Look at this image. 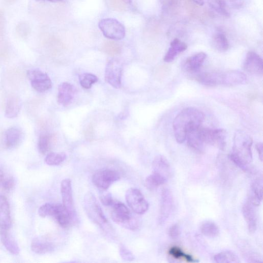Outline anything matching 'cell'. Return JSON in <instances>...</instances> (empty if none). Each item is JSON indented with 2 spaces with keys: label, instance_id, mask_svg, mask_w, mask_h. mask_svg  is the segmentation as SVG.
Instances as JSON below:
<instances>
[{
  "label": "cell",
  "instance_id": "cell-26",
  "mask_svg": "<svg viewBox=\"0 0 263 263\" xmlns=\"http://www.w3.org/2000/svg\"><path fill=\"white\" fill-rule=\"evenodd\" d=\"M32 250L38 254H44L54 250V245L51 243L35 239L33 240L31 244Z\"/></svg>",
  "mask_w": 263,
  "mask_h": 263
},
{
  "label": "cell",
  "instance_id": "cell-11",
  "mask_svg": "<svg viewBox=\"0 0 263 263\" xmlns=\"http://www.w3.org/2000/svg\"><path fill=\"white\" fill-rule=\"evenodd\" d=\"M173 197L171 191L168 189H164L161 194L159 217L160 224H164L168 220L173 211Z\"/></svg>",
  "mask_w": 263,
  "mask_h": 263
},
{
  "label": "cell",
  "instance_id": "cell-23",
  "mask_svg": "<svg viewBox=\"0 0 263 263\" xmlns=\"http://www.w3.org/2000/svg\"><path fill=\"white\" fill-rule=\"evenodd\" d=\"M152 167L153 171L159 173L167 178L170 174V166L166 158L162 155H158L155 157Z\"/></svg>",
  "mask_w": 263,
  "mask_h": 263
},
{
  "label": "cell",
  "instance_id": "cell-9",
  "mask_svg": "<svg viewBox=\"0 0 263 263\" xmlns=\"http://www.w3.org/2000/svg\"><path fill=\"white\" fill-rule=\"evenodd\" d=\"M123 65L116 59L111 60L108 63L105 70V80L112 86L119 89L122 85Z\"/></svg>",
  "mask_w": 263,
  "mask_h": 263
},
{
  "label": "cell",
  "instance_id": "cell-39",
  "mask_svg": "<svg viewBox=\"0 0 263 263\" xmlns=\"http://www.w3.org/2000/svg\"><path fill=\"white\" fill-rule=\"evenodd\" d=\"M210 6L221 15L225 17L230 16L228 11L222 5L220 0H213V1L210 3Z\"/></svg>",
  "mask_w": 263,
  "mask_h": 263
},
{
  "label": "cell",
  "instance_id": "cell-5",
  "mask_svg": "<svg viewBox=\"0 0 263 263\" xmlns=\"http://www.w3.org/2000/svg\"><path fill=\"white\" fill-rule=\"evenodd\" d=\"M99 27L103 35L110 39L121 40L123 39L126 35L125 26L114 19L107 18L100 20Z\"/></svg>",
  "mask_w": 263,
  "mask_h": 263
},
{
  "label": "cell",
  "instance_id": "cell-7",
  "mask_svg": "<svg viewBox=\"0 0 263 263\" xmlns=\"http://www.w3.org/2000/svg\"><path fill=\"white\" fill-rule=\"evenodd\" d=\"M128 206L136 214L143 215L149 209V204L141 192L137 188L129 189L126 193Z\"/></svg>",
  "mask_w": 263,
  "mask_h": 263
},
{
  "label": "cell",
  "instance_id": "cell-4",
  "mask_svg": "<svg viewBox=\"0 0 263 263\" xmlns=\"http://www.w3.org/2000/svg\"><path fill=\"white\" fill-rule=\"evenodd\" d=\"M111 218L113 221L125 228L136 230L139 224L136 219L132 217L128 207L120 201H114L112 205Z\"/></svg>",
  "mask_w": 263,
  "mask_h": 263
},
{
  "label": "cell",
  "instance_id": "cell-21",
  "mask_svg": "<svg viewBox=\"0 0 263 263\" xmlns=\"http://www.w3.org/2000/svg\"><path fill=\"white\" fill-rule=\"evenodd\" d=\"M21 108L20 99L15 95L10 96L7 100L6 107V116L9 119L16 118L20 113Z\"/></svg>",
  "mask_w": 263,
  "mask_h": 263
},
{
  "label": "cell",
  "instance_id": "cell-20",
  "mask_svg": "<svg viewBox=\"0 0 263 263\" xmlns=\"http://www.w3.org/2000/svg\"><path fill=\"white\" fill-rule=\"evenodd\" d=\"M0 237L3 245L9 252L15 255L19 254L20 248L15 239L9 233V230L1 229Z\"/></svg>",
  "mask_w": 263,
  "mask_h": 263
},
{
  "label": "cell",
  "instance_id": "cell-25",
  "mask_svg": "<svg viewBox=\"0 0 263 263\" xmlns=\"http://www.w3.org/2000/svg\"><path fill=\"white\" fill-rule=\"evenodd\" d=\"M168 178L163 175L153 171L145 179V184L150 190H154L167 182Z\"/></svg>",
  "mask_w": 263,
  "mask_h": 263
},
{
  "label": "cell",
  "instance_id": "cell-48",
  "mask_svg": "<svg viewBox=\"0 0 263 263\" xmlns=\"http://www.w3.org/2000/svg\"><path fill=\"white\" fill-rule=\"evenodd\" d=\"M5 179V173H4V171L1 169H0V187H1V185Z\"/></svg>",
  "mask_w": 263,
  "mask_h": 263
},
{
  "label": "cell",
  "instance_id": "cell-40",
  "mask_svg": "<svg viewBox=\"0 0 263 263\" xmlns=\"http://www.w3.org/2000/svg\"><path fill=\"white\" fill-rule=\"evenodd\" d=\"M100 193V200L102 204L106 206H112L114 202V200L110 193L107 192L106 190H102Z\"/></svg>",
  "mask_w": 263,
  "mask_h": 263
},
{
  "label": "cell",
  "instance_id": "cell-37",
  "mask_svg": "<svg viewBox=\"0 0 263 263\" xmlns=\"http://www.w3.org/2000/svg\"><path fill=\"white\" fill-rule=\"evenodd\" d=\"M222 5L227 9H240L246 4L247 0H220Z\"/></svg>",
  "mask_w": 263,
  "mask_h": 263
},
{
  "label": "cell",
  "instance_id": "cell-38",
  "mask_svg": "<svg viewBox=\"0 0 263 263\" xmlns=\"http://www.w3.org/2000/svg\"><path fill=\"white\" fill-rule=\"evenodd\" d=\"M106 3L108 7L113 10L118 12L126 10L127 6L123 0H106Z\"/></svg>",
  "mask_w": 263,
  "mask_h": 263
},
{
  "label": "cell",
  "instance_id": "cell-1",
  "mask_svg": "<svg viewBox=\"0 0 263 263\" xmlns=\"http://www.w3.org/2000/svg\"><path fill=\"white\" fill-rule=\"evenodd\" d=\"M253 140L246 132L238 130L235 134L232 152L229 160L238 167L246 172L251 171L250 164L252 161L251 147Z\"/></svg>",
  "mask_w": 263,
  "mask_h": 263
},
{
  "label": "cell",
  "instance_id": "cell-47",
  "mask_svg": "<svg viewBox=\"0 0 263 263\" xmlns=\"http://www.w3.org/2000/svg\"><path fill=\"white\" fill-rule=\"evenodd\" d=\"M190 1L200 7L203 6L204 4V0H190Z\"/></svg>",
  "mask_w": 263,
  "mask_h": 263
},
{
  "label": "cell",
  "instance_id": "cell-30",
  "mask_svg": "<svg viewBox=\"0 0 263 263\" xmlns=\"http://www.w3.org/2000/svg\"><path fill=\"white\" fill-rule=\"evenodd\" d=\"M214 259L218 263H239L241 260L238 255L229 250L222 251L214 256Z\"/></svg>",
  "mask_w": 263,
  "mask_h": 263
},
{
  "label": "cell",
  "instance_id": "cell-10",
  "mask_svg": "<svg viewBox=\"0 0 263 263\" xmlns=\"http://www.w3.org/2000/svg\"><path fill=\"white\" fill-rule=\"evenodd\" d=\"M27 76L32 87L38 92H45L52 87V82L48 75L39 69L29 70Z\"/></svg>",
  "mask_w": 263,
  "mask_h": 263
},
{
  "label": "cell",
  "instance_id": "cell-13",
  "mask_svg": "<svg viewBox=\"0 0 263 263\" xmlns=\"http://www.w3.org/2000/svg\"><path fill=\"white\" fill-rule=\"evenodd\" d=\"M61 193L63 204L70 213L72 219H73L76 216V212L73 198L72 182L70 179H66L62 181Z\"/></svg>",
  "mask_w": 263,
  "mask_h": 263
},
{
  "label": "cell",
  "instance_id": "cell-29",
  "mask_svg": "<svg viewBox=\"0 0 263 263\" xmlns=\"http://www.w3.org/2000/svg\"><path fill=\"white\" fill-rule=\"evenodd\" d=\"M201 233L209 238H215L220 234L218 226L211 221H206L203 222L200 227Z\"/></svg>",
  "mask_w": 263,
  "mask_h": 263
},
{
  "label": "cell",
  "instance_id": "cell-34",
  "mask_svg": "<svg viewBox=\"0 0 263 263\" xmlns=\"http://www.w3.org/2000/svg\"><path fill=\"white\" fill-rule=\"evenodd\" d=\"M51 141V137L48 134H42L39 139L38 149L40 153L45 155L49 151Z\"/></svg>",
  "mask_w": 263,
  "mask_h": 263
},
{
  "label": "cell",
  "instance_id": "cell-51",
  "mask_svg": "<svg viewBox=\"0 0 263 263\" xmlns=\"http://www.w3.org/2000/svg\"><path fill=\"white\" fill-rule=\"evenodd\" d=\"M123 1L127 4H131L132 3V0H123Z\"/></svg>",
  "mask_w": 263,
  "mask_h": 263
},
{
  "label": "cell",
  "instance_id": "cell-12",
  "mask_svg": "<svg viewBox=\"0 0 263 263\" xmlns=\"http://www.w3.org/2000/svg\"><path fill=\"white\" fill-rule=\"evenodd\" d=\"M256 207L249 198L244 203L242 207L243 215L250 233H254L257 229Z\"/></svg>",
  "mask_w": 263,
  "mask_h": 263
},
{
  "label": "cell",
  "instance_id": "cell-22",
  "mask_svg": "<svg viewBox=\"0 0 263 263\" xmlns=\"http://www.w3.org/2000/svg\"><path fill=\"white\" fill-rule=\"evenodd\" d=\"M55 218L58 223L63 228L67 227L72 219L66 208L63 204H55V211L52 216Z\"/></svg>",
  "mask_w": 263,
  "mask_h": 263
},
{
  "label": "cell",
  "instance_id": "cell-15",
  "mask_svg": "<svg viewBox=\"0 0 263 263\" xmlns=\"http://www.w3.org/2000/svg\"><path fill=\"white\" fill-rule=\"evenodd\" d=\"M76 94V88L71 83L64 82L59 87L58 102L62 106H69L73 101Z\"/></svg>",
  "mask_w": 263,
  "mask_h": 263
},
{
  "label": "cell",
  "instance_id": "cell-46",
  "mask_svg": "<svg viewBox=\"0 0 263 263\" xmlns=\"http://www.w3.org/2000/svg\"><path fill=\"white\" fill-rule=\"evenodd\" d=\"M256 149L258 153L259 159L260 161H262L263 151H262V144L261 142H258L256 144Z\"/></svg>",
  "mask_w": 263,
  "mask_h": 263
},
{
  "label": "cell",
  "instance_id": "cell-24",
  "mask_svg": "<svg viewBox=\"0 0 263 263\" xmlns=\"http://www.w3.org/2000/svg\"><path fill=\"white\" fill-rule=\"evenodd\" d=\"M199 128L188 134L186 139H187L188 145L190 148L197 152L201 153L204 150V144L201 140Z\"/></svg>",
  "mask_w": 263,
  "mask_h": 263
},
{
  "label": "cell",
  "instance_id": "cell-6",
  "mask_svg": "<svg viewBox=\"0 0 263 263\" xmlns=\"http://www.w3.org/2000/svg\"><path fill=\"white\" fill-rule=\"evenodd\" d=\"M199 132L204 144L216 145L224 150L226 144L227 132L224 129L199 128Z\"/></svg>",
  "mask_w": 263,
  "mask_h": 263
},
{
  "label": "cell",
  "instance_id": "cell-33",
  "mask_svg": "<svg viewBox=\"0 0 263 263\" xmlns=\"http://www.w3.org/2000/svg\"><path fill=\"white\" fill-rule=\"evenodd\" d=\"M102 50L109 55L115 56L121 53L122 48L119 44L115 42L108 41L103 44Z\"/></svg>",
  "mask_w": 263,
  "mask_h": 263
},
{
  "label": "cell",
  "instance_id": "cell-35",
  "mask_svg": "<svg viewBox=\"0 0 263 263\" xmlns=\"http://www.w3.org/2000/svg\"><path fill=\"white\" fill-rule=\"evenodd\" d=\"M80 83L81 86L85 89H90L93 84L97 82V77L90 73H84L79 77Z\"/></svg>",
  "mask_w": 263,
  "mask_h": 263
},
{
  "label": "cell",
  "instance_id": "cell-18",
  "mask_svg": "<svg viewBox=\"0 0 263 263\" xmlns=\"http://www.w3.org/2000/svg\"><path fill=\"white\" fill-rule=\"evenodd\" d=\"M188 48L187 45L179 39H174L171 43L170 47L165 55L164 61L166 63H171L182 52Z\"/></svg>",
  "mask_w": 263,
  "mask_h": 263
},
{
  "label": "cell",
  "instance_id": "cell-16",
  "mask_svg": "<svg viewBox=\"0 0 263 263\" xmlns=\"http://www.w3.org/2000/svg\"><path fill=\"white\" fill-rule=\"evenodd\" d=\"M12 223L9 202L5 196L0 195V228L9 230Z\"/></svg>",
  "mask_w": 263,
  "mask_h": 263
},
{
  "label": "cell",
  "instance_id": "cell-28",
  "mask_svg": "<svg viewBox=\"0 0 263 263\" xmlns=\"http://www.w3.org/2000/svg\"><path fill=\"white\" fill-rule=\"evenodd\" d=\"M212 45L217 50L223 52L226 51L229 44L226 35L222 32L216 33L212 38Z\"/></svg>",
  "mask_w": 263,
  "mask_h": 263
},
{
  "label": "cell",
  "instance_id": "cell-45",
  "mask_svg": "<svg viewBox=\"0 0 263 263\" xmlns=\"http://www.w3.org/2000/svg\"><path fill=\"white\" fill-rule=\"evenodd\" d=\"M5 22V20L4 14L0 12V42L3 40L4 36Z\"/></svg>",
  "mask_w": 263,
  "mask_h": 263
},
{
  "label": "cell",
  "instance_id": "cell-27",
  "mask_svg": "<svg viewBox=\"0 0 263 263\" xmlns=\"http://www.w3.org/2000/svg\"><path fill=\"white\" fill-rule=\"evenodd\" d=\"M251 194L248 198L256 206H258L262 197V180L257 179L254 181L251 186Z\"/></svg>",
  "mask_w": 263,
  "mask_h": 263
},
{
  "label": "cell",
  "instance_id": "cell-19",
  "mask_svg": "<svg viewBox=\"0 0 263 263\" xmlns=\"http://www.w3.org/2000/svg\"><path fill=\"white\" fill-rule=\"evenodd\" d=\"M5 136L7 147L12 149L20 143L23 137V134L19 128L14 127L6 131Z\"/></svg>",
  "mask_w": 263,
  "mask_h": 263
},
{
  "label": "cell",
  "instance_id": "cell-41",
  "mask_svg": "<svg viewBox=\"0 0 263 263\" xmlns=\"http://www.w3.org/2000/svg\"><path fill=\"white\" fill-rule=\"evenodd\" d=\"M16 31L19 36L25 38L30 34L31 28L28 24L25 22H21L18 25Z\"/></svg>",
  "mask_w": 263,
  "mask_h": 263
},
{
  "label": "cell",
  "instance_id": "cell-32",
  "mask_svg": "<svg viewBox=\"0 0 263 263\" xmlns=\"http://www.w3.org/2000/svg\"><path fill=\"white\" fill-rule=\"evenodd\" d=\"M169 254L176 259H184L190 262H198V260L193 257L192 256L186 253L182 249L177 246L171 247L169 250Z\"/></svg>",
  "mask_w": 263,
  "mask_h": 263
},
{
  "label": "cell",
  "instance_id": "cell-8",
  "mask_svg": "<svg viewBox=\"0 0 263 263\" xmlns=\"http://www.w3.org/2000/svg\"><path fill=\"white\" fill-rule=\"evenodd\" d=\"M121 178L119 173L114 170L103 169L97 171L92 177V182L101 190H107L111 185Z\"/></svg>",
  "mask_w": 263,
  "mask_h": 263
},
{
  "label": "cell",
  "instance_id": "cell-49",
  "mask_svg": "<svg viewBox=\"0 0 263 263\" xmlns=\"http://www.w3.org/2000/svg\"><path fill=\"white\" fill-rule=\"evenodd\" d=\"M3 1L8 5H13L17 1V0H3Z\"/></svg>",
  "mask_w": 263,
  "mask_h": 263
},
{
  "label": "cell",
  "instance_id": "cell-3",
  "mask_svg": "<svg viewBox=\"0 0 263 263\" xmlns=\"http://www.w3.org/2000/svg\"><path fill=\"white\" fill-rule=\"evenodd\" d=\"M83 207L88 217L104 231H110L112 227L95 197L91 193L86 194L84 198Z\"/></svg>",
  "mask_w": 263,
  "mask_h": 263
},
{
  "label": "cell",
  "instance_id": "cell-42",
  "mask_svg": "<svg viewBox=\"0 0 263 263\" xmlns=\"http://www.w3.org/2000/svg\"><path fill=\"white\" fill-rule=\"evenodd\" d=\"M120 252L121 257L125 261H131L134 259L133 253L123 245L121 246Z\"/></svg>",
  "mask_w": 263,
  "mask_h": 263
},
{
  "label": "cell",
  "instance_id": "cell-44",
  "mask_svg": "<svg viewBox=\"0 0 263 263\" xmlns=\"http://www.w3.org/2000/svg\"><path fill=\"white\" fill-rule=\"evenodd\" d=\"M168 233L170 238L172 239H177L181 235L180 227L177 224H175L171 226L168 231Z\"/></svg>",
  "mask_w": 263,
  "mask_h": 263
},
{
  "label": "cell",
  "instance_id": "cell-2",
  "mask_svg": "<svg viewBox=\"0 0 263 263\" xmlns=\"http://www.w3.org/2000/svg\"><path fill=\"white\" fill-rule=\"evenodd\" d=\"M204 120V115L194 108H187L182 110L175 118L173 128L177 141L183 143L187 135L200 127Z\"/></svg>",
  "mask_w": 263,
  "mask_h": 263
},
{
  "label": "cell",
  "instance_id": "cell-50",
  "mask_svg": "<svg viewBox=\"0 0 263 263\" xmlns=\"http://www.w3.org/2000/svg\"><path fill=\"white\" fill-rule=\"evenodd\" d=\"M36 1H38V2L46 1V2L53 3H57L62 2L64 1V0H36Z\"/></svg>",
  "mask_w": 263,
  "mask_h": 263
},
{
  "label": "cell",
  "instance_id": "cell-14",
  "mask_svg": "<svg viewBox=\"0 0 263 263\" xmlns=\"http://www.w3.org/2000/svg\"><path fill=\"white\" fill-rule=\"evenodd\" d=\"M244 70L248 73L256 75H262L263 62L261 58L253 51L248 52L244 64Z\"/></svg>",
  "mask_w": 263,
  "mask_h": 263
},
{
  "label": "cell",
  "instance_id": "cell-43",
  "mask_svg": "<svg viewBox=\"0 0 263 263\" xmlns=\"http://www.w3.org/2000/svg\"><path fill=\"white\" fill-rule=\"evenodd\" d=\"M15 184V180L13 177L7 178H5L0 188L6 191H10L14 188Z\"/></svg>",
  "mask_w": 263,
  "mask_h": 263
},
{
  "label": "cell",
  "instance_id": "cell-36",
  "mask_svg": "<svg viewBox=\"0 0 263 263\" xmlns=\"http://www.w3.org/2000/svg\"><path fill=\"white\" fill-rule=\"evenodd\" d=\"M55 204L46 203L41 206L38 210V214L42 218L53 216Z\"/></svg>",
  "mask_w": 263,
  "mask_h": 263
},
{
  "label": "cell",
  "instance_id": "cell-17",
  "mask_svg": "<svg viewBox=\"0 0 263 263\" xmlns=\"http://www.w3.org/2000/svg\"><path fill=\"white\" fill-rule=\"evenodd\" d=\"M207 57V54L203 52L191 56L186 60L184 69L188 73H197L200 69Z\"/></svg>",
  "mask_w": 263,
  "mask_h": 263
},
{
  "label": "cell",
  "instance_id": "cell-31",
  "mask_svg": "<svg viewBox=\"0 0 263 263\" xmlns=\"http://www.w3.org/2000/svg\"><path fill=\"white\" fill-rule=\"evenodd\" d=\"M67 159L65 153L52 152L48 154L45 159V162L49 166H59L62 164Z\"/></svg>",
  "mask_w": 263,
  "mask_h": 263
}]
</instances>
